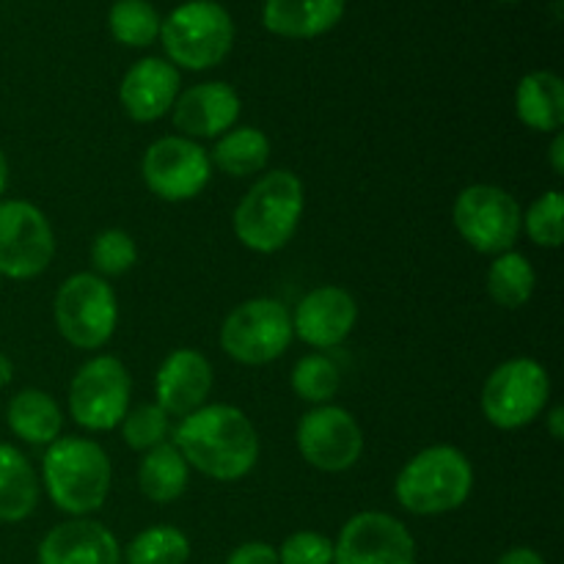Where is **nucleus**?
Here are the masks:
<instances>
[{"label": "nucleus", "instance_id": "obj_5", "mask_svg": "<svg viewBox=\"0 0 564 564\" xmlns=\"http://www.w3.org/2000/svg\"><path fill=\"white\" fill-rule=\"evenodd\" d=\"M160 42L174 66L191 72L224 64L235 47V20L215 0L180 3L160 25Z\"/></svg>", "mask_w": 564, "mask_h": 564}, {"label": "nucleus", "instance_id": "obj_11", "mask_svg": "<svg viewBox=\"0 0 564 564\" xmlns=\"http://www.w3.org/2000/svg\"><path fill=\"white\" fill-rule=\"evenodd\" d=\"M53 257L55 235L47 215L22 198L0 202V279H36Z\"/></svg>", "mask_w": 564, "mask_h": 564}, {"label": "nucleus", "instance_id": "obj_32", "mask_svg": "<svg viewBox=\"0 0 564 564\" xmlns=\"http://www.w3.org/2000/svg\"><path fill=\"white\" fill-rule=\"evenodd\" d=\"M138 246L127 231L108 229L99 231L91 242V264L94 273L102 279H116L135 268Z\"/></svg>", "mask_w": 564, "mask_h": 564}, {"label": "nucleus", "instance_id": "obj_19", "mask_svg": "<svg viewBox=\"0 0 564 564\" xmlns=\"http://www.w3.org/2000/svg\"><path fill=\"white\" fill-rule=\"evenodd\" d=\"M39 564H121V545L102 523L72 518L44 534Z\"/></svg>", "mask_w": 564, "mask_h": 564}, {"label": "nucleus", "instance_id": "obj_33", "mask_svg": "<svg viewBox=\"0 0 564 564\" xmlns=\"http://www.w3.org/2000/svg\"><path fill=\"white\" fill-rule=\"evenodd\" d=\"M279 564H334V543L319 532H295L281 543Z\"/></svg>", "mask_w": 564, "mask_h": 564}, {"label": "nucleus", "instance_id": "obj_23", "mask_svg": "<svg viewBox=\"0 0 564 564\" xmlns=\"http://www.w3.org/2000/svg\"><path fill=\"white\" fill-rule=\"evenodd\" d=\"M39 505V477L20 449L0 444V523H20Z\"/></svg>", "mask_w": 564, "mask_h": 564}, {"label": "nucleus", "instance_id": "obj_28", "mask_svg": "<svg viewBox=\"0 0 564 564\" xmlns=\"http://www.w3.org/2000/svg\"><path fill=\"white\" fill-rule=\"evenodd\" d=\"M127 564H187L191 540L176 527H149L132 538L124 551Z\"/></svg>", "mask_w": 564, "mask_h": 564}, {"label": "nucleus", "instance_id": "obj_40", "mask_svg": "<svg viewBox=\"0 0 564 564\" xmlns=\"http://www.w3.org/2000/svg\"><path fill=\"white\" fill-rule=\"evenodd\" d=\"M499 3H505V6H518V3H523V0H499Z\"/></svg>", "mask_w": 564, "mask_h": 564}, {"label": "nucleus", "instance_id": "obj_27", "mask_svg": "<svg viewBox=\"0 0 564 564\" xmlns=\"http://www.w3.org/2000/svg\"><path fill=\"white\" fill-rule=\"evenodd\" d=\"M158 9L149 0H116L108 11L110 36L124 47H149L160 39Z\"/></svg>", "mask_w": 564, "mask_h": 564}, {"label": "nucleus", "instance_id": "obj_8", "mask_svg": "<svg viewBox=\"0 0 564 564\" xmlns=\"http://www.w3.org/2000/svg\"><path fill=\"white\" fill-rule=\"evenodd\" d=\"M551 400V378L534 358H510L488 375L482 386L485 419L499 430H521L545 411Z\"/></svg>", "mask_w": 564, "mask_h": 564}, {"label": "nucleus", "instance_id": "obj_20", "mask_svg": "<svg viewBox=\"0 0 564 564\" xmlns=\"http://www.w3.org/2000/svg\"><path fill=\"white\" fill-rule=\"evenodd\" d=\"M345 17V0H264L262 25L281 39H317Z\"/></svg>", "mask_w": 564, "mask_h": 564}, {"label": "nucleus", "instance_id": "obj_25", "mask_svg": "<svg viewBox=\"0 0 564 564\" xmlns=\"http://www.w3.org/2000/svg\"><path fill=\"white\" fill-rule=\"evenodd\" d=\"M209 160L229 176H253L268 165L270 138L257 127H231L218 138Z\"/></svg>", "mask_w": 564, "mask_h": 564}, {"label": "nucleus", "instance_id": "obj_3", "mask_svg": "<svg viewBox=\"0 0 564 564\" xmlns=\"http://www.w3.org/2000/svg\"><path fill=\"white\" fill-rule=\"evenodd\" d=\"M108 452L91 438H58L47 446L42 460V482L47 488L50 501L66 516H91L102 510L110 494Z\"/></svg>", "mask_w": 564, "mask_h": 564}, {"label": "nucleus", "instance_id": "obj_37", "mask_svg": "<svg viewBox=\"0 0 564 564\" xmlns=\"http://www.w3.org/2000/svg\"><path fill=\"white\" fill-rule=\"evenodd\" d=\"M549 433H551V438L554 441H562L564 438V408L562 405H556V408H551L549 411Z\"/></svg>", "mask_w": 564, "mask_h": 564}, {"label": "nucleus", "instance_id": "obj_34", "mask_svg": "<svg viewBox=\"0 0 564 564\" xmlns=\"http://www.w3.org/2000/svg\"><path fill=\"white\" fill-rule=\"evenodd\" d=\"M226 564H279V551L270 543L253 540V543H242L229 554Z\"/></svg>", "mask_w": 564, "mask_h": 564}, {"label": "nucleus", "instance_id": "obj_15", "mask_svg": "<svg viewBox=\"0 0 564 564\" xmlns=\"http://www.w3.org/2000/svg\"><path fill=\"white\" fill-rule=\"evenodd\" d=\"M358 323V303L341 286H317L306 292L292 314V330L317 350L341 345Z\"/></svg>", "mask_w": 564, "mask_h": 564}, {"label": "nucleus", "instance_id": "obj_24", "mask_svg": "<svg viewBox=\"0 0 564 564\" xmlns=\"http://www.w3.org/2000/svg\"><path fill=\"white\" fill-rule=\"evenodd\" d=\"M191 482V466L174 444H163L147 452L138 466V488L154 505H171L180 499Z\"/></svg>", "mask_w": 564, "mask_h": 564}, {"label": "nucleus", "instance_id": "obj_12", "mask_svg": "<svg viewBox=\"0 0 564 564\" xmlns=\"http://www.w3.org/2000/svg\"><path fill=\"white\" fill-rule=\"evenodd\" d=\"M141 174L154 196L180 204L196 198L209 185L213 160L202 143L185 135H165L147 149Z\"/></svg>", "mask_w": 564, "mask_h": 564}, {"label": "nucleus", "instance_id": "obj_4", "mask_svg": "<svg viewBox=\"0 0 564 564\" xmlns=\"http://www.w3.org/2000/svg\"><path fill=\"white\" fill-rule=\"evenodd\" d=\"M474 488L471 460L455 446H430L397 474L394 496L413 516H444L468 501Z\"/></svg>", "mask_w": 564, "mask_h": 564}, {"label": "nucleus", "instance_id": "obj_35", "mask_svg": "<svg viewBox=\"0 0 564 564\" xmlns=\"http://www.w3.org/2000/svg\"><path fill=\"white\" fill-rule=\"evenodd\" d=\"M496 564H545L534 549H510Z\"/></svg>", "mask_w": 564, "mask_h": 564}, {"label": "nucleus", "instance_id": "obj_38", "mask_svg": "<svg viewBox=\"0 0 564 564\" xmlns=\"http://www.w3.org/2000/svg\"><path fill=\"white\" fill-rule=\"evenodd\" d=\"M11 380H14V364H11V358L6 356V352H0V391H3Z\"/></svg>", "mask_w": 564, "mask_h": 564}, {"label": "nucleus", "instance_id": "obj_2", "mask_svg": "<svg viewBox=\"0 0 564 564\" xmlns=\"http://www.w3.org/2000/svg\"><path fill=\"white\" fill-rule=\"evenodd\" d=\"M303 193L301 176L290 169H275L253 182L242 202L237 204L235 235L248 251L275 253L295 237L303 218Z\"/></svg>", "mask_w": 564, "mask_h": 564}, {"label": "nucleus", "instance_id": "obj_10", "mask_svg": "<svg viewBox=\"0 0 564 564\" xmlns=\"http://www.w3.org/2000/svg\"><path fill=\"white\" fill-rule=\"evenodd\" d=\"M455 229L479 253L512 251L523 229L521 204L499 185H468L455 202Z\"/></svg>", "mask_w": 564, "mask_h": 564}, {"label": "nucleus", "instance_id": "obj_9", "mask_svg": "<svg viewBox=\"0 0 564 564\" xmlns=\"http://www.w3.org/2000/svg\"><path fill=\"white\" fill-rule=\"evenodd\" d=\"M132 380L116 356H97L83 364L69 383V416L88 433L116 430L130 411Z\"/></svg>", "mask_w": 564, "mask_h": 564}, {"label": "nucleus", "instance_id": "obj_16", "mask_svg": "<svg viewBox=\"0 0 564 564\" xmlns=\"http://www.w3.org/2000/svg\"><path fill=\"white\" fill-rule=\"evenodd\" d=\"M240 94L224 80L198 83L176 97L171 108L174 127L185 138H220L240 119Z\"/></svg>", "mask_w": 564, "mask_h": 564}, {"label": "nucleus", "instance_id": "obj_14", "mask_svg": "<svg viewBox=\"0 0 564 564\" xmlns=\"http://www.w3.org/2000/svg\"><path fill=\"white\" fill-rule=\"evenodd\" d=\"M334 564H416V540L389 512H358L341 527Z\"/></svg>", "mask_w": 564, "mask_h": 564}, {"label": "nucleus", "instance_id": "obj_1", "mask_svg": "<svg viewBox=\"0 0 564 564\" xmlns=\"http://www.w3.org/2000/svg\"><path fill=\"white\" fill-rule=\"evenodd\" d=\"M174 446L187 466L218 482L248 477L259 460V435L235 405H202L174 430Z\"/></svg>", "mask_w": 564, "mask_h": 564}, {"label": "nucleus", "instance_id": "obj_18", "mask_svg": "<svg viewBox=\"0 0 564 564\" xmlns=\"http://www.w3.org/2000/svg\"><path fill=\"white\" fill-rule=\"evenodd\" d=\"M213 380V364L207 361V356L191 347H180L158 369L154 378L158 405L169 416H191L207 402Z\"/></svg>", "mask_w": 564, "mask_h": 564}, {"label": "nucleus", "instance_id": "obj_36", "mask_svg": "<svg viewBox=\"0 0 564 564\" xmlns=\"http://www.w3.org/2000/svg\"><path fill=\"white\" fill-rule=\"evenodd\" d=\"M549 163L554 169L556 176H564V135L562 130L554 132V141L549 147Z\"/></svg>", "mask_w": 564, "mask_h": 564}, {"label": "nucleus", "instance_id": "obj_17", "mask_svg": "<svg viewBox=\"0 0 564 564\" xmlns=\"http://www.w3.org/2000/svg\"><path fill=\"white\" fill-rule=\"evenodd\" d=\"M182 77L171 61L141 58L127 69L119 86V102L132 121H158L174 108Z\"/></svg>", "mask_w": 564, "mask_h": 564}, {"label": "nucleus", "instance_id": "obj_13", "mask_svg": "<svg viewBox=\"0 0 564 564\" xmlns=\"http://www.w3.org/2000/svg\"><path fill=\"white\" fill-rule=\"evenodd\" d=\"M297 449L317 471H350L364 455V430L345 408L317 405L297 424Z\"/></svg>", "mask_w": 564, "mask_h": 564}, {"label": "nucleus", "instance_id": "obj_22", "mask_svg": "<svg viewBox=\"0 0 564 564\" xmlns=\"http://www.w3.org/2000/svg\"><path fill=\"white\" fill-rule=\"evenodd\" d=\"M6 424L25 444L50 446L58 441L61 430H64V413L47 391L22 389L9 400Z\"/></svg>", "mask_w": 564, "mask_h": 564}, {"label": "nucleus", "instance_id": "obj_7", "mask_svg": "<svg viewBox=\"0 0 564 564\" xmlns=\"http://www.w3.org/2000/svg\"><path fill=\"white\" fill-rule=\"evenodd\" d=\"M295 330L292 314L275 297H251L240 303L220 325V347L246 367H264L290 350Z\"/></svg>", "mask_w": 564, "mask_h": 564}, {"label": "nucleus", "instance_id": "obj_26", "mask_svg": "<svg viewBox=\"0 0 564 564\" xmlns=\"http://www.w3.org/2000/svg\"><path fill=\"white\" fill-rule=\"evenodd\" d=\"M538 273L532 262L518 251H505L490 262L488 268V292L496 306L521 308L532 301Z\"/></svg>", "mask_w": 564, "mask_h": 564}, {"label": "nucleus", "instance_id": "obj_21", "mask_svg": "<svg viewBox=\"0 0 564 564\" xmlns=\"http://www.w3.org/2000/svg\"><path fill=\"white\" fill-rule=\"evenodd\" d=\"M516 113L529 130L560 132L564 124V83L556 72L538 69L516 88Z\"/></svg>", "mask_w": 564, "mask_h": 564}, {"label": "nucleus", "instance_id": "obj_6", "mask_svg": "<svg viewBox=\"0 0 564 564\" xmlns=\"http://www.w3.org/2000/svg\"><path fill=\"white\" fill-rule=\"evenodd\" d=\"M58 334L77 350H99L108 345L119 323V301L102 275L75 273L58 286L53 301Z\"/></svg>", "mask_w": 564, "mask_h": 564}, {"label": "nucleus", "instance_id": "obj_39", "mask_svg": "<svg viewBox=\"0 0 564 564\" xmlns=\"http://www.w3.org/2000/svg\"><path fill=\"white\" fill-rule=\"evenodd\" d=\"M6 187H9V160H6L3 149H0V202H3Z\"/></svg>", "mask_w": 564, "mask_h": 564}, {"label": "nucleus", "instance_id": "obj_31", "mask_svg": "<svg viewBox=\"0 0 564 564\" xmlns=\"http://www.w3.org/2000/svg\"><path fill=\"white\" fill-rule=\"evenodd\" d=\"M121 438L130 449L135 452H152L158 446L169 444L171 422L169 413L154 402V405H138L135 411H127V416L121 419Z\"/></svg>", "mask_w": 564, "mask_h": 564}, {"label": "nucleus", "instance_id": "obj_29", "mask_svg": "<svg viewBox=\"0 0 564 564\" xmlns=\"http://www.w3.org/2000/svg\"><path fill=\"white\" fill-rule=\"evenodd\" d=\"M292 391L301 400L312 402V405H328L341 386V372L328 356L323 352H312V356L301 358L292 369Z\"/></svg>", "mask_w": 564, "mask_h": 564}, {"label": "nucleus", "instance_id": "obj_30", "mask_svg": "<svg viewBox=\"0 0 564 564\" xmlns=\"http://www.w3.org/2000/svg\"><path fill=\"white\" fill-rule=\"evenodd\" d=\"M523 229L540 248H560L564 242V196L562 191H545L523 213Z\"/></svg>", "mask_w": 564, "mask_h": 564}]
</instances>
